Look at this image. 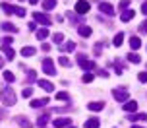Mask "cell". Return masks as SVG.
Segmentation results:
<instances>
[{"label": "cell", "mask_w": 147, "mask_h": 128, "mask_svg": "<svg viewBox=\"0 0 147 128\" xmlns=\"http://www.w3.org/2000/svg\"><path fill=\"white\" fill-rule=\"evenodd\" d=\"M0 101H2L6 107L16 105V93L12 91L10 85H4V87H2V91H0Z\"/></svg>", "instance_id": "6da1fadb"}, {"label": "cell", "mask_w": 147, "mask_h": 128, "mask_svg": "<svg viewBox=\"0 0 147 128\" xmlns=\"http://www.w3.org/2000/svg\"><path fill=\"white\" fill-rule=\"evenodd\" d=\"M78 64H80L83 70H87V72L95 68V62H93V60H87V56H85V54H78Z\"/></svg>", "instance_id": "7a4b0ae2"}, {"label": "cell", "mask_w": 147, "mask_h": 128, "mask_svg": "<svg viewBox=\"0 0 147 128\" xmlns=\"http://www.w3.org/2000/svg\"><path fill=\"white\" fill-rule=\"evenodd\" d=\"M33 18H35V22H39L41 25H45V27H49V25L52 23V20L47 14H43V12H35V14H33Z\"/></svg>", "instance_id": "3957f363"}, {"label": "cell", "mask_w": 147, "mask_h": 128, "mask_svg": "<svg viewBox=\"0 0 147 128\" xmlns=\"http://www.w3.org/2000/svg\"><path fill=\"white\" fill-rule=\"evenodd\" d=\"M43 72H45V74H49V76H54V74H56L52 58H45V60H43Z\"/></svg>", "instance_id": "277c9868"}, {"label": "cell", "mask_w": 147, "mask_h": 128, "mask_svg": "<svg viewBox=\"0 0 147 128\" xmlns=\"http://www.w3.org/2000/svg\"><path fill=\"white\" fill-rule=\"evenodd\" d=\"M112 97L116 99L118 103H126V99H130L126 89H112Z\"/></svg>", "instance_id": "5b68a950"}, {"label": "cell", "mask_w": 147, "mask_h": 128, "mask_svg": "<svg viewBox=\"0 0 147 128\" xmlns=\"http://www.w3.org/2000/svg\"><path fill=\"white\" fill-rule=\"evenodd\" d=\"M76 12H78V14H87V12H89V2H87V0H78V4H76Z\"/></svg>", "instance_id": "8992f818"}, {"label": "cell", "mask_w": 147, "mask_h": 128, "mask_svg": "<svg viewBox=\"0 0 147 128\" xmlns=\"http://www.w3.org/2000/svg\"><path fill=\"white\" fill-rule=\"evenodd\" d=\"M99 10H101V14L114 16V8H112V4H109V2H103V4H99Z\"/></svg>", "instance_id": "52a82bcc"}, {"label": "cell", "mask_w": 147, "mask_h": 128, "mask_svg": "<svg viewBox=\"0 0 147 128\" xmlns=\"http://www.w3.org/2000/svg\"><path fill=\"white\" fill-rule=\"evenodd\" d=\"M70 119H68V116H62V119H56V121L52 122V124H54V128H68L70 126Z\"/></svg>", "instance_id": "ba28073f"}, {"label": "cell", "mask_w": 147, "mask_h": 128, "mask_svg": "<svg viewBox=\"0 0 147 128\" xmlns=\"http://www.w3.org/2000/svg\"><path fill=\"white\" fill-rule=\"evenodd\" d=\"M37 83H39V87H43L47 93H52V91H54V85H52V82H49V80H39Z\"/></svg>", "instance_id": "9c48e42d"}, {"label": "cell", "mask_w": 147, "mask_h": 128, "mask_svg": "<svg viewBox=\"0 0 147 128\" xmlns=\"http://www.w3.org/2000/svg\"><path fill=\"white\" fill-rule=\"evenodd\" d=\"M2 53L6 54V58L8 60H14V56H16V51L12 49L10 45H2Z\"/></svg>", "instance_id": "30bf717a"}, {"label": "cell", "mask_w": 147, "mask_h": 128, "mask_svg": "<svg viewBox=\"0 0 147 128\" xmlns=\"http://www.w3.org/2000/svg\"><path fill=\"white\" fill-rule=\"evenodd\" d=\"M124 111L126 113H136V111H138V101H126Z\"/></svg>", "instance_id": "8fae6325"}, {"label": "cell", "mask_w": 147, "mask_h": 128, "mask_svg": "<svg viewBox=\"0 0 147 128\" xmlns=\"http://www.w3.org/2000/svg\"><path fill=\"white\" fill-rule=\"evenodd\" d=\"M47 103H49V99H47V97H41V99H33V101H31V107H33V109H39V107H45Z\"/></svg>", "instance_id": "7c38bea8"}, {"label": "cell", "mask_w": 147, "mask_h": 128, "mask_svg": "<svg viewBox=\"0 0 147 128\" xmlns=\"http://www.w3.org/2000/svg\"><path fill=\"white\" fill-rule=\"evenodd\" d=\"M35 37L39 39V41H41V43H43L45 39L49 37V29H47V27H41V29H37V33H35Z\"/></svg>", "instance_id": "4fadbf2b"}, {"label": "cell", "mask_w": 147, "mask_h": 128, "mask_svg": "<svg viewBox=\"0 0 147 128\" xmlns=\"http://www.w3.org/2000/svg\"><path fill=\"white\" fill-rule=\"evenodd\" d=\"M16 122H18L22 128H33V124H31L27 119H23V116H16Z\"/></svg>", "instance_id": "5bb4252c"}, {"label": "cell", "mask_w": 147, "mask_h": 128, "mask_svg": "<svg viewBox=\"0 0 147 128\" xmlns=\"http://www.w3.org/2000/svg\"><path fill=\"white\" fill-rule=\"evenodd\" d=\"M128 121H132V122H136V121H147V114L145 113H140V114H128Z\"/></svg>", "instance_id": "9a60e30c"}, {"label": "cell", "mask_w": 147, "mask_h": 128, "mask_svg": "<svg viewBox=\"0 0 147 128\" xmlns=\"http://www.w3.org/2000/svg\"><path fill=\"white\" fill-rule=\"evenodd\" d=\"M78 31H80L81 37H91V33H93L89 25H80V29H78Z\"/></svg>", "instance_id": "2e32d148"}, {"label": "cell", "mask_w": 147, "mask_h": 128, "mask_svg": "<svg viewBox=\"0 0 147 128\" xmlns=\"http://www.w3.org/2000/svg\"><path fill=\"white\" fill-rule=\"evenodd\" d=\"M49 121H51V116H49V114H41V116L37 119V124H39L41 128H45L47 124H49Z\"/></svg>", "instance_id": "e0dca14e"}, {"label": "cell", "mask_w": 147, "mask_h": 128, "mask_svg": "<svg viewBox=\"0 0 147 128\" xmlns=\"http://www.w3.org/2000/svg\"><path fill=\"white\" fill-rule=\"evenodd\" d=\"M89 111H101V109H103L105 107V103L103 101H93V103H89Z\"/></svg>", "instance_id": "ac0fdd59"}, {"label": "cell", "mask_w": 147, "mask_h": 128, "mask_svg": "<svg viewBox=\"0 0 147 128\" xmlns=\"http://www.w3.org/2000/svg\"><path fill=\"white\" fill-rule=\"evenodd\" d=\"M134 16H136V12H134V10H124V14L120 16V20H122V22H130Z\"/></svg>", "instance_id": "d6986e66"}, {"label": "cell", "mask_w": 147, "mask_h": 128, "mask_svg": "<svg viewBox=\"0 0 147 128\" xmlns=\"http://www.w3.org/2000/svg\"><path fill=\"white\" fill-rule=\"evenodd\" d=\"M35 53H37V51L33 49V47H23V49H22V56H25V58H27V56H33Z\"/></svg>", "instance_id": "ffe728a7"}, {"label": "cell", "mask_w": 147, "mask_h": 128, "mask_svg": "<svg viewBox=\"0 0 147 128\" xmlns=\"http://www.w3.org/2000/svg\"><path fill=\"white\" fill-rule=\"evenodd\" d=\"M130 47H132L134 51H138V49L141 47V39L140 37H132L130 39Z\"/></svg>", "instance_id": "44dd1931"}, {"label": "cell", "mask_w": 147, "mask_h": 128, "mask_svg": "<svg viewBox=\"0 0 147 128\" xmlns=\"http://www.w3.org/2000/svg\"><path fill=\"white\" fill-rule=\"evenodd\" d=\"M122 43H124V33H116V37H114V41H112V45H114V47H122Z\"/></svg>", "instance_id": "7402d4cb"}, {"label": "cell", "mask_w": 147, "mask_h": 128, "mask_svg": "<svg viewBox=\"0 0 147 128\" xmlns=\"http://www.w3.org/2000/svg\"><path fill=\"white\" fill-rule=\"evenodd\" d=\"M2 10H4V14H16V6L8 4V2H4V4H2Z\"/></svg>", "instance_id": "603a6c76"}, {"label": "cell", "mask_w": 147, "mask_h": 128, "mask_svg": "<svg viewBox=\"0 0 147 128\" xmlns=\"http://www.w3.org/2000/svg\"><path fill=\"white\" fill-rule=\"evenodd\" d=\"M85 128H99V119H89V121H85Z\"/></svg>", "instance_id": "cb8c5ba5"}, {"label": "cell", "mask_w": 147, "mask_h": 128, "mask_svg": "<svg viewBox=\"0 0 147 128\" xmlns=\"http://www.w3.org/2000/svg\"><path fill=\"white\" fill-rule=\"evenodd\" d=\"M2 29H4V31H12V33H16V31H18V27H16L14 23L4 22V23H2Z\"/></svg>", "instance_id": "d4e9b609"}, {"label": "cell", "mask_w": 147, "mask_h": 128, "mask_svg": "<svg viewBox=\"0 0 147 128\" xmlns=\"http://www.w3.org/2000/svg\"><path fill=\"white\" fill-rule=\"evenodd\" d=\"M56 6V0H43V8L45 10H52Z\"/></svg>", "instance_id": "484cf974"}, {"label": "cell", "mask_w": 147, "mask_h": 128, "mask_svg": "<svg viewBox=\"0 0 147 128\" xmlns=\"http://www.w3.org/2000/svg\"><path fill=\"white\" fill-rule=\"evenodd\" d=\"M128 60H130V62H134V64H140V62H141V58H140V54L130 53V54H128Z\"/></svg>", "instance_id": "4316f807"}, {"label": "cell", "mask_w": 147, "mask_h": 128, "mask_svg": "<svg viewBox=\"0 0 147 128\" xmlns=\"http://www.w3.org/2000/svg\"><path fill=\"white\" fill-rule=\"evenodd\" d=\"M62 41H64V35H62V33H54V35H52V43H56V45H60Z\"/></svg>", "instance_id": "83f0119b"}, {"label": "cell", "mask_w": 147, "mask_h": 128, "mask_svg": "<svg viewBox=\"0 0 147 128\" xmlns=\"http://www.w3.org/2000/svg\"><path fill=\"white\" fill-rule=\"evenodd\" d=\"M56 99H58V101H68L70 95H68L66 91H60V93H56Z\"/></svg>", "instance_id": "f1b7e54d"}, {"label": "cell", "mask_w": 147, "mask_h": 128, "mask_svg": "<svg viewBox=\"0 0 147 128\" xmlns=\"http://www.w3.org/2000/svg\"><path fill=\"white\" fill-rule=\"evenodd\" d=\"M4 80H6V82H14L16 76L12 74V72H8V70H6V72H4Z\"/></svg>", "instance_id": "f546056e"}, {"label": "cell", "mask_w": 147, "mask_h": 128, "mask_svg": "<svg viewBox=\"0 0 147 128\" xmlns=\"http://www.w3.org/2000/svg\"><path fill=\"white\" fill-rule=\"evenodd\" d=\"M93 78H95V76L91 74V72H87V74L83 76V83H91V82H93Z\"/></svg>", "instance_id": "4dcf8cb0"}, {"label": "cell", "mask_w": 147, "mask_h": 128, "mask_svg": "<svg viewBox=\"0 0 147 128\" xmlns=\"http://www.w3.org/2000/svg\"><path fill=\"white\" fill-rule=\"evenodd\" d=\"M68 18H70V20H72V23H80L81 22V20H80V18H78V16H74V12H68Z\"/></svg>", "instance_id": "1f68e13d"}, {"label": "cell", "mask_w": 147, "mask_h": 128, "mask_svg": "<svg viewBox=\"0 0 147 128\" xmlns=\"http://www.w3.org/2000/svg\"><path fill=\"white\" fill-rule=\"evenodd\" d=\"M22 95H23L25 99H27V97H31V95H33V89H31V87H25V89L22 91Z\"/></svg>", "instance_id": "d6a6232c"}, {"label": "cell", "mask_w": 147, "mask_h": 128, "mask_svg": "<svg viewBox=\"0 0 147 128\" xmlns=\"http://www.w3.org/2000/svg\"><path fill=\"white\" fill-rule=\"evenodd\" d=\"M58 64H62V66H70V60H68L66 56H60V58H58Z\"/></svg>", "instance_id": "836d02e7"}, {"label": "cell", "mask_w": 147, "mask_h": 128, "mask_svg": "<svg viewBox=\"0 0 147 128\" xmlns=\"http://www.w3.org/2000/svg\"><path fill=\"white\" fill-rule=\"evenodd\" d=\"M130 6V0H120V10H128Z\"/></svg>", "instance_id": "e575fe53"}, {"label": "cell", "mask_w": 147, "mask_h": 128, "mask_svg": "<svg viewBox=\"0 0 147 128\" xmlns=\"http://www.w3.org/2000/svg\"><path fill=\"white\" fill-rule=\"evenodd\" d=\"M74 49H76V43H74V41H70V43H66V51H68V53H72Z\"/></svg>", "instance_id": "d590c367"}, {"label": "cell", "mask_w": 147, "mask_h": 128, "mask_svg": "<svg viewBox=\"0 0 147 128\" xmlns=\"http://www.w3.org/2000/svg\"><path fill=\"white\" fill-rule=\"evenodd\" d=\"M27 82H35V72H33V70L27 72Z\"/></svg>", "instance_id": "8d00e7d4"}, {"label": "cell", "mask_w": 147, "mask_h": 128, "mask_svg": "<svg viewBox=\"0 0 147 128\" xmlns=\"http://www.w3.org/2000/svg\"><path fill=\"white\" fill-rule=\"evenodd\" d=\"M138 80H140V82H143V83H145V82H147V72H141V74L138 76Z\"/></svg>", "instance_id": "74e56055"}, {"label": "cell", "mask_w": 147, "mask_h": 128, "mask_svg": "<svg viewBox=\"0 0 147 128\" xmlns=\"http://www.w3.org/2000/svg\"><path fill=\"white\" fill-rule=\"evenodd\" d=\"M140 33H147V20L140 25Z\"/></svg>", "instance_id": "f35d334b"}, {"label": "cell", "mask_w": 147, "mask_h": 128, "mask_svg": "<svg viewBox=\"0 0 147 128\" xmlns=\"http://www.w3.org/2000/svg\"><path fill=\"white\" fill-rule=\"evenodd\" d=\"M16 16L23 18V16H25V10H23V8H16Z\"/></svg>", "instance_id": "ab89813d"}, {"label": "cell", "mask_w": 147, "mask_h": 128, "mask_svg": "<svg viewBox=\"0 0 147 128\" xmlns=\"http://www.w3.org/2000/svg\"><path fill=\"white\" fill-rule=\"evenodd\" d=\"M97 74L101 76V78H109V72H107V70H99V72H97Z\"/></svg>", "instance_id": "60d3db41"}, {"label": "cell", "mask_w": 147, "mask_h": 128, "mask_svg": "<svg viewBox=\"0 0 147 128\" xmlns=\"http://www.w3.org/2000/svg\"><path fill=\"white\" fill-rule=\"evenodd\" d=\"M141 14H145V16H147V0L143 2V4H141Z\"/></svg>", "instance_id": "b9f144b4"}, {"label": "cell", "mask_w": 147, "mask_h": 128, "mask_svg": "<svg viewBox=\"0 0 147 128\" xmlns=\"http://www.w3.org/2000/svg\"><path fill=\"white\" fill-rule=\"evenodd\" d=\"M12 43V37H4V41H2V45H10Z\"/></svg>", "instance_id": "7bdbcfd3"}, {"label": "cell", "mask_w": 147, "mask_h": 128, "mask_svg": "<svg viewBox=\"0 0 147 128\" xmlns=\"http://www.w3.org/2000/svg\"><path fill=\"white\" fill-rule=\"evenodd\" d=\"M4 114H6V113H4V111H2V109H0V121H2V119H4Z\"/></svg>", "instance_id": "ee69618b"}, {"label": "cell", "mask_w": 147, "mask_h": 128, "mask_svg": "<svg viewBox=\"0 0 147 128\" xmlns=\"http://www.w3.org/2000/svg\"><path fill=\"white\" fill-rule=\"evenodd\" d=\"M4 66V58H2V56H0V68Z\"/></svg>", "instance_id": "f6af8a7d"}, {"label": "cell", "mask_w": 147, "mask_h": 128, "mask_svg": "<svg viewBox=\"0 0 147 128\" xmlns=\"http://www.w3.org/2000/svg\"><path fill=\"white\" fill-rule=\"evenodd\" d=\"M29 2H31V4H37V2H39V0H29Z\"/></svg>", "instance_id": "bcb514c9"}, {"label": "cell", "mask_w": 147, "mask_h": 128, "mask_svg": "<svg viewBox=\"0 0 147 128\" xmlns=\"http://www.w3.org/2000/svg\"><path fill=\"white\" fill-rule=\"evenodd\" d=\"M132 128H143V126H138V124H134V126Z\"/></svg>", "instance_id": "7dc6e473"}, {"label": "cell", "mask_w": 147, "mask_h": 128, "mask_svg": "<svg viewBox=\"0 0 147 128\" xmlns=\"http://www.w3.org/2000/svg\"><path fill=\"white\" fill-rule=\"evenodd\" d=\"M68 128H76V126H68Z\"/></svg>", "instance_id": "c3c4849f"}]
</instances>
